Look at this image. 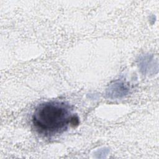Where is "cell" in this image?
I'll return each instance as SVG.
<instances>
[{
  "mask_svg": "<svg viewBox=\"0 0 159 159\" xmlns=\"http://www.w3.org/2000/svg\"><path fill=\"white\" fill-rule=\"evenodd\" d=\"M78 118L71 113L70 106L61 101H51L40 104L32 116V124L39 134L53 137L65 131Z\"/></svg>",
  "mask_w": 159,
  "mask_h": 159,
  "instance_id": "cell-1",
  "label": "cell"
},
{
  "mask_svg": "<svg viewBox=\"0 0 159 159\" xmlns=\"http://www.w3.org/2000/svg\"><path fill=\"white\" fill-rule=\"evenodd\" d=\"M128 89L124 85L123 82H117L111 85L109 89V96L113 98H120L127 94Z\"/></svg>",
  "mask_w": 159,
  "mask_h": 159,
  "instance_id": "cell-2",
  "label": "cell"
}]
</instances>
